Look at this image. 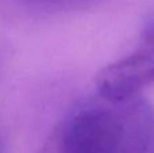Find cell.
Wrapping results in <instances>:
<instances>
[{
    "label": "cell",
    "mask_w": 154,
    "mask_h": 153,
    "mask_svg": "<svg viewBox=\"0 0 154 153\" xmlns=\"http://www.w3.org/2000/svg\"><path fill=\"white\" fill-rule=\"evenodd\" d=\"M154 108L137 96L84 103L54 126L37 153H150Z\"/></svg>",
    "instance_id": "obj_1"
},
{
    "label": "cell",
    "mask_w": 154,
    "mask_h": 153,
    "mask_svg": "<svg viewBox=\"0 0 154 153\" xmlns=\"http://www.w3.org/2000/svg\"><path fill=\"white\" fill-rule=\"evenodd\" d=\"M154 84V11L147 15L138 45L126 57L104 67L96 76L99 98L118 102L139 96Z\"/></svg>",
    "instance_id": "obj_2"
},
{
    "label": "cell",
    "mask_w": 154,
    "mask_h": 153,
    "mask_svg": "<svg viewBox=\"0 0 154 153\" xmlns=\"http://www.w3.org/2000/svg\"><path fill=\"white\" fill-rule=\"evenodd\" d=\"M19 7L34 14H57L85 8L96 0H14Z\"/></svg>",
    "instance_id": "obj_3"
},
{
    "label": "cell",
    "mask_w": 154,
    "mask_h": 153,
    "mask_svg": "<svg viewBox=\"0 0 154 153\" xmlns=\"http://www.w3.org/2000/svg\"><path fill=\"white\" fill-rule=\"evenodd\" d=\"M0 153H5L4 142H3V138H2V136H0Z\"/></svg>",
    "instance_id": "obj_4"
}]
</instances>
